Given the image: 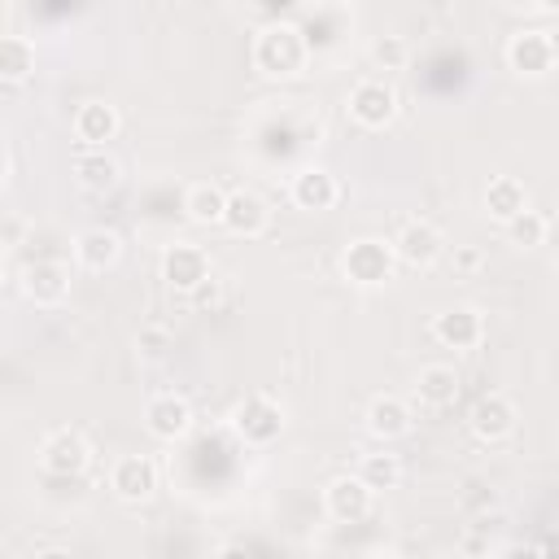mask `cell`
Masks as SVG:
<instances>
[{
	"instance_id": "1",
	"label": "cell",
	"mask_w": 559,
	"mask_h": 559,
	"mask_svg": "<svg viewBox=\"0 0 559 559\" xmlns=\"http://www.w3.org/2000/svg\"><path fill=\"white\" fill-rule=\"evenodd\" d=\"M306 61H310V44L297 22H266L253 35V66L266 79H293L306 70Z\"/></svg>"
},
{
	"instance_id": "2",
	"label": "cell",
	"mask_w": 559,
	"mask_h": 559,
	"mask_svg": "<svg viewBox=\"0 0 559 559\" xmlns=\"http://www.w3.org/2000/svg\"><path fill=\"white\" fill-rule=\"evenodd\" d=\"M393 266H397L393 240H380V236H358L341 253V275L354 288H380V284H389L393 280Z\"/></svg>"
},
{
	"instance_id": "3",
	"label": "cell",
	"mask_w": 559,
	"mask_h": 559,
	"mask_svg": "<svg viewBox=\"0 0 559 559\" xmlns=\"http://www.w3.org/2000/svg\"><path fill=\"white\" fill-rule=\"evenodd\" d=\"M284 406L271 397V393H249V397H240L236 406H231V415H227V428L236 432V441H245V445H253V450H262V445H271L280 432H284Z\"/></svg>"
},
{
	"instance_id": "4",
	"label": "cell",
	"mask_w": 559,
	"mask_h": 559,
	"mask_svg": "<svg viewBox=\"0 0 559 559\" xmlns=\"http://www.w3.org/2000/svg\"><path fill=\"white\" fill-rule=\"evenodd\" d=\"M162 280H166V288H175V293H183V297L201 293V288L214 280L210 253H205L201 245H192V240L166 245V249H162Z\"/></svg>"
},
{
	"instance_id": "5",
	"label": "cell",
	"mask_w": 559,
	"mask_h": 559,
	"mask_svg": "<svg viewBox=\"0 0 559 559\" xmlns=\"http://www.w3.org/2000/svg\"><path fill=\"white\" fill-rule=\"evenodd\" d=\"M345 109H349V118L362 127V131H384L393 118H397V92H393V83H384V79H358L354 87H349V96H345Z\"/></svg>"
},
{
	"instance_id": "6",
	"label": "cell",
	"mask_w": 559,
	"mask_h": 559,
	"mask_svg": "<svg viewBox=\"0 0 559 559\" xmlns=\"http://www.w3.org/2000/svg\"><path fill=\"white\" fill-rule=\"evenodd\" d=\"M393 253H397L402 266L428 271V266L441 262V253H445V236H441L437 223H428V218H411V223L393 236Z\"/></svg>"
},
{
	"instance_id": "7",
	"label": "cell",
	"mask_w": 559,
	"mask_h": 559,
	"mask_svg": "<svg viewBox=\"0 0 559 559\" xmlns=\"http://www.w3.org/2000/svg\"><path fill=\"white\" fill-rule=\"evenodd\" d=\"M92 463V445L79 428H57L39 441V467L48 476H79Z\"/></svg>"
},
{
	"instance_id": "8",
	"label": "cell",
	"mask_w": 559,
	"mask_h": 559,
	"mask_svg": "<svg viewBox=\"0 0 559 559\" xmlns=\"http://www.w3.org/2000/svg\"><path fill=\"white\" fill-rule=\"evenodd\" d=\"M22 297L31 306H61L70 297V271L57 258H35L22 266Z\"/></svg>"
},
{
	"instance_id": "9",
	"label": "cell",
	"mask_w": 559,
	"mask_h": 559,
	"mask_svg": "<svg viewBox=\"0 0 559 559\" xmlns=\"http://www.w3.org/2000/svg\"><path fill=\"white\" fill-rule=\"evenodd\" d=\"M432 336H437V345H445L454 354H472L485 341V314L476 306H450V310L432 314Z\"/></svg>"
},
{
	"instance_id": "10",
	"label": "cell",
	"mask_w": 559,
	"mask_h": 559,
	"mask_svg": "<svg viewBox=\"0 0 559 559\" xmlns=\"http://www.w3.org/2000/svg\"><path fill=\"white\" fill-rule=\"evenodd\" d=\"M515 424H520V411H515V402H511L507 393H485V397H476V406H472V415H467L472 437L485 441V445L507 441V437L515 432Z\"/></svg>"
},
{
	"instance_id": "11",
	"label": "cell",
	"mask_w": 559,
	"mask_h": 559,
	"mask_svg": "<svg viewBox=\"0 0 559 559\" xmlns=\"http://www.w3.org/2000/svg\"><path fill=\"white\" fill-rule=\"evenodd\" d=\"M109 489H114V498L127 502V507L148 502L153 489H157V467H153V459H144V454H122V459L109 467Z\"/></svg>"
},
{
	"instance_id": "12",
	"label": "cell",
	"mask_w": 559,
	"mask_h": 559,
	"mask_svg": "<svg viewBox=\"0 0 559 559\" xmlns=\"http://www.w3.org/2000/svg\"><path fill=\"white\" fill-rule=\"evenodd\" d=\"M507 66L520 74V79H546L555 70V57H550V44H546V31L542 26H524L507 39Z\"/></svg>"
},
{
	"instance_id": "13",
	"label": "cell",
	"mask_w": 559,
	"mask_h": 559,
	"mask_svg": "<svg viewBox=\"0 0 559 559\" xmlns=\"http://www.w3.org/2000/svg\"><path fill=\"white\" fill-rule=\"evenodd\" d=\"M288 197H293L297 210L323 214V210H332V205L341 201V183H336V175L323 170V166H301V170L293 175V183H288Z\"/></svg>"
},
{
	"instance_id": "14",
	"label": "cell",
	"mask_w": 559,
	"mask_h": 559,
	"mask_svg": "<svg viewBox=\"0 0 559 559\" xmlns=\"http://www.w3.org/2000/svg\"><path fill=\"white\" fill-rule=\"evenodd\" d=\"M144 428H148L157 441H183V437L192 432V406H188V397H179V393H157V397H148V406H144Z\"/></svg>"
},
{
	"instance_id": "15",
	"label": "cell",
	"mask_w": 559,
	"mask_h": 559,
	"mask_svg": "<svg viewBox=\"0 0 559 559\" xmlns=\"http://www.w3.org/2000/svg\"><path fill=\"white\" fill-rule=\"evenodd\" d=\"M371 502H376V493H371L358 476H332L328 489H323V507H328V515H332L336 524H358V520H367V515H371Z\"/></svg>"
},
{
	"instance_id": "16",
	"label": "cell",
	"mask_w": 559,
	"mask_h": 559,
	"mask_svg": "<svg viewBox=\"0 0 559 559\" xmlns=\"http://www.w3.org/2000/svg\"><path fill=\"white\" fill-rule=\"evenodd\" d=\"M118 131H122L118 105H109V100H83L74 109V135L83 140V148H105Z\"/></svg>"
},
{
	"instance_id": "17",
	"label": "cell",
	"mask_w": 559,
	"mask_h": 559,
	"mask_svg": "<svg viewBox=\"0 0 559 559\" xmlns=\"http://www.w3.org/2000/svg\"><path fill=\"white\" fill-rule=\"evenodd\" d=\"M266 223H271V210H266V201H262L253 188H236V192H227L223 227H227L231 236L253 240V236H262V231H266Z\"/></svg>"
},
{
	"instance_id": "18",
	"label": "cell",
	"mask_w": 559,
	"mask_h": 559,
	"mask_svg": "<svg viewBox=\"0 0 559 559\" xmlns=\"http://www.w3.org/2000/svg\"><path fill=\"white\" fill-rule=\"evenodd\" d=\"M367 432L376 437V441H397V437H406L411 432V406H406V397H397V393H376L371 402H367Z\"/></svg>"
},
{
	"instance_id": "19",
	"label": "cell",
	"mask_w": 559,
	"mask_h": 559,
	"mask_svg": "<svg viewBox=\"0 0 559 559\" xmlns=\"http://www.w3.org/2000/svg\"><path fill=\"white\" fill-rule=\"evenodd\" d=\"M74 258L83 271H109L122 258V236L114 227H83L74 236Z\"/></svg>"
},
{
	"instance_id": "20",
	"label": "cell",
	"mask_w": 559,
	"mask_h": 559,
	"mask_svg": "<svg viewBox=\"0 0 559 559\" xmlns=\"http://www.w3.org/2000/svg\"><path fill=\"white\" fill-rule=\"evenodd\" d=\"M528 210V188L515 179V175H493L489 183H485V214L493 218V223H511V218H520Z\"/></svg>"
},
{
	"instance_id": "21",
	"label": "cell",
	"mask_w": 559,
	"mask_h": 559,
	"mask_svg": "<svg viewBox=\"0 0 559 559\" xmlns=\"http://www.w3.org/2000/svg\"><path fill=\"white\" fill-rule=\"evenodd\" d=\"M454 397H459V371H454V367H445V362L419 367V376H415V402H419V406L441 411V406H450Z\"/></svg>"
},
{
	"instance_id": "22",
	"label": "cell",
	"mask_w": 559,
	"mask_h": 559,
	"mask_svg": "<svg viewBox=\"0 0 559 559\" xmlns=\"http://www.w3.org/2000/svg\"><path fill=\"white\" fill-rule=\"evenodd\" d=\"M70 170H74V183H79L83 192H109V188L118 183V162H114L105 148H83V153H74Z\"/></svg>"
},
{
	"instance_id": "23",
	"label": "cell",
	"mask_w": 559,
	"mask_h": 559,
	"mask_svg": "<svg viewBox=\"0 0 559 559\" xmlns=\"http://www.w3.org/2000/svg\"><path fill=\"white\" fill-rule=\"evenodd\" d=\"M183 214L188 223L197 227H223V214H227V192L218 183H192L183 192Z\"/></svg>"
},
{
	"instance_id": "24",
	"label": "cell",
	"mask_w": 559,
	"mask_h": 559,
	"mask_svg": "<svg viewBox=\"0 0 559 559\" xmlns=\"http://www.w3.org/2000/svg\"><path fill=\"white\" fill-rule=\"evenodd\" d=\"M31 70H35V44H31L26 35L4 31V35H0V79L13 87V83H22V79H31Z\"/></svg>"
},
{
	"instance_id": "25",
	"label": "cell",
	"mask_w": 559,
	"mask_h": 559,
	"mask_svg": "<svg viewBox=\"0 0 559 559\" xmlns=\"http://www.w3.org/2000/svg\"><path fill=\"white\" fill-rule=\"evenodd\" d=\"M371 493H380V489H397L402 485V459L397 454H389V450H371V454H362L358 459V472H354Z\"/></svg>"
},
{
	"instance_id": "26",
	"label": "cell",
	"mask_w": 559,
	"mask_h": 559,
	"mask_svg": "<svg viewBox=\"0 0 559 559\" xmlns=\"http://www.w3.org/2000/svg\"><path fill=\"white\" fill-rule=\"evenodd\" d=\"M502 231H507V240H511L515 249H537V245H546L550 218H546V214H537V210H524V214H520V218H511Z\"/></svg>"
},
{
	"instance_id": "27",
	"label": "cell",
	"mask_w": 559,
	"mask_h": 559,
	"mask_svg": "<svg viewBox=\"0 0 559 559\" xmlns=\"http://www.w3.org/2000/svg\"><path fill=\"white\" fill-rule=\"evenodd\" d=\"M367 52H371V66L376 70H402L411 61V44L402 35H376Z\"/></svg>"
},
{
	"instance_id": "28",
	"label": "cell",
	"mask_w": 559,
	"mask_h": 559,
	"mask_svg": "<svg viewBox=\"0 0 559 559\" xmlns=\"http://www.w3.org/2000/svg\"><path fill=\"white\" fill-rule=\"evenodd\" d=\"M166 341H170L166 328H144V332H140V349H144L148 358H157V354L166 349Z\"/></svg>"
},
{
	"instance_id": "29",
	"label": "cell",
	"mask_w": 559,
	"mask_h": 559,
	"mask_svg": "<svg viewBox=\"0 0 559 559\" xmlns=\"http://www.w3.org/2000/svg\"><path fill=\"white\" fill-rule=\"evenodd\" d=\"M454 266H459V271H476V266H480V249L459 245V249H454Z\"/></svg>"
},
{
	"instance_id": "30",
	"label": "cell",
	"mask_w": 559,
	"mask_h": 559,
	"mask_svg": "<svg viewBox=\"0 0 559 559\" xmlns=\"http://www.w3.org/2000/svg\"><path fill=\"white\" fill-rule=\"evenodd\" d=\"M210 559H253V550H249V546H240V542H223Z\"/></svg>"
},
{
	"instance_id": "31",
	"label": "cell",
	"mask_w": 559,
	"mask_h": 559,
	"mask_svg": "<svg viewBox=\"0 0 559 559\" xmlns=\"http://www.w3.org/2000/svg\"><path fill=\"white\" fill-rule=\"evenodd\" d=\"M537 559H559V533H550V537L537 546Z\"/></svg>"
},
{
	"instance_id": "32",
	"label": "cell",
	"mask_w": 559,
	"mask_h": 559,
	"mask_svg": "<svg viewBox=\"0 0 559 559\" xmlns=\"http://www.w3.org/2000/svg\"><path fill=\"white\" fill-rule=\"evenodd\" d=\"M546 31V44H550V57L559 61V26H542Z\"/></svg>"
},
{
	"instance_id": "33",
	"label": "cell",
	"mask_w": 559,
	"mask_h": 559,
	"mask_svg": "<svg viewBox=\"0 0 559 559\" xmlns=\"http://www.w3.org/2000/svg\"><path fill=\"white\" fill-rule=\"evenodd\" d=\"M35 559H74V555H70V550H61V546H48V550H39Z\"/></svg>"
},
{
	"instance_id": "34",
	"label": "cell",
	"mask_w": 559,
	"mask_h": 559,
	"mask_svg": "<svg viewBox=\"0 0 559 559\" xmlns=\"http://www.w3.org/2000/svg\"><path fill=\"white\" fill-rule=\"evenodd\" d=\"M546 245H555V249H559V218H550V231H546Z\"/></svg>"
},
{
	"instance_id": "35",
	"label": "cell",
	"mask_w": 559,
	"mask_h": 559,
	"mask_svg": "<svg viewBox=\"0 0 559 559\" xmlns=\"http://www.w3.org/2000/svg\"><path fill=\"white\" fill-rule=\"evenodd\" d=\"M555 271H559V253H555Z\"/></svg>"
},
{
	"instance_id": "36",
	"label": "cell",
	"mask_w": 559,
	"mask_h": 559,
	"mask_svg": "<svg viewBox=\"0 0 559 559\" xmlns=\"http://www.w3.org/2000/svg\"><path fill=\"white\" fill-rule=\"evenodd\" d=\"M441 559H459V555H441Z\"/></svg>"
}]
</instances>
